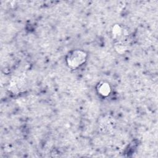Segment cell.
Here are the masks:
<instances>
[{
	"label": "cell",
	"instance_id": "1",
	"mask_svg": "<svg viewBox=\"0 0 158 158\" xmlns=\"http://www.w3.org/2000/svg\"><path fill=\"white\" fill-rule=\"evenodd\" d=\"M85 55L80 51L74 52L69 57V63L72 66H78L82 64L85 59Z\"/></svg>",
	"mask_w": 158,
	"mask_h": 158
},
{
	"label": "cell",
	"instance_id": "2",
	"mask_svg": "<svg viewBox=\"0 0 158 158\" xmlns=\"http://www.w3.org/2000/svg\"><path fill=\"white\" fill-rule=\"evenodd\" d=\"M110 91V87L107 84H104L100 87V93L103 95H107Z\"/></svg>",
	"mask_w": 158,
	"mask_h": 158
}]
</instances>
